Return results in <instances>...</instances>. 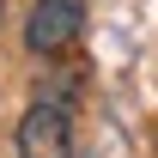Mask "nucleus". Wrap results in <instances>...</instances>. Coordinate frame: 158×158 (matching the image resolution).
<instances>
[{"instance_id": "2", "label": "nucleus", "mask_w": 158, "mask_h": 158, "mask_svg": "<svg viewBox=\"0 0 158 158\" xmlns=\"http://www.w3.org/2000/svg\"><path fill=\"white\" fill-rule=\"evenodd\" d=\"M19 158H73V116L67 103L37 98L19 122Z\"/></svg>"}, {"instance_id": "1", "label": "nucleus", "mask_w": 158, "mask_h": 158, "mask_svg": "<svg viewBox=\"0 0 158 158\" xmlns=\"http://www.w3.org/2000/svg\"><path fill=\"white\" fill-rule=\"evenodd\" d=\"M85 31V0H37L24 19V49L31 55H67Z\"/></svg>"}]
</instances>
